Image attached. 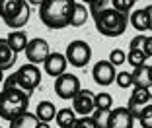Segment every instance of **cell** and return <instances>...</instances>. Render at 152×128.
I'll return each mask as SVG.
<instances>
[{"label":"cell","instance_id":"cell-8","mask_svg":"<svg viewBox=\"0 0 152 128\" xmlns=\"http://www.w3.org/2000/svg\"><path fill=\"white\" fill-rule=\"evenodd\" d=\"M72 109L76 111V115L90 116L96 111V93L92 89H80L72 99Z\"/></svg>","mask_w":152,"mask_h":128},{"label":"cell","instance_id":"cell-18","mask_svg":"<svg viewBox=\"0 0 152 128\" xmlns=\"http://www.w3.org/2000/svg\"><path fill=\"white\" fill-rule=\"evenodd\" d=\"M6 41H8V45L12 47L14 51H16V53H20V51H26L27 49V45H29V41H31V39H27V33H26V31L18 29V31L8 33Z\"/></svg>","mask_w":152,"mask_h":128},{"label":"cell","instance_id":"cell-21","mask_svg":"<svg viewBox=\"0 0 152 128\" xmlns=\"http://www.w3.org/2000/svg\"><path fill=\"white\" fill-rule=\"evenodd\" d=\"M39 122L41 120L33 113H23L22 116H18L10 122V128H39Z\"/></svg>","mask_w":152,"mask_h":128},{"label":"cell","instance_id":"cell-2","mask_svg":"<svg viewBox=\"0 0 152 128\" xmlns=\"http://www.w3.org/2000/svg\"><path fill=\"white\" fill-rule=\"evenodd\" d=\"M29 105V93L23 91L22 88H12V89H2L0 93V116L2 120L12 122L14 119L22 116L27 113Z\"/></svg>","mask_w":152,"mask_h":128},{"label":"cell","instance_id":"cell-14","mask_svg":"<svg viewBox=\"0 0 152 128\" xmlns=\"http://www.w3.org/2000/svg\"><path fill=\"white\" fill-rule=\"evenodd\" d=\"M16 56H18V53H16L8 45V41L2 37V39H0V68H2V70H10V68L16 64Z\"/></svg>","mask_w":152,"mask_h":128},{"label":"cell","instance_id":"cell-11","mask_svg":"<svg viewBox=\"0 0 152 128\" xmlns=\"http://www.w3.org/2000/svg\"><path fill=\"white\" fill-rule=\"evenodd\" d=\"M66 64H68L66 54H63V53H51L49 56H47V60L43 62V68H45V72H47L51 78L57 80L58 76L66 74Z\"/></svg>","mask_w":152,"mask_h":128},{"label":"cell","instance_id":"cell-38","mask_svg":"<svg viewBox=\"0 0 152 128\" xmlns=\"http://www.w3.org/2000/svg\"><path fill=\"white\" fill-rule=\"evenodd\" d=\"M82 2H84V4H92V2H94V0H82Z\"/></svg>","mask_w":152,"mask_h":128},{"label":"cell","instance_id":"cell-39","mask_svg":"<svg viewBox=\"0 0 152 128\" xmlns=\"http://www.w3.org/2000/svg\"><path fill=\"white\" fill-rule=\"evenodd\" d=\"M150 76H152V64H150Z\"/></svg>","mask_w":152,"mask_h":128},{"label":"cell","instance_id":"cell-26","mask_svg":"<svg viewBox=\"0 0 152 128\" xmlns=\"http://www.w3.org/2000/svg\"><path fill=\"white\" fill-rule=\"evenodd\" d=\"M111 105H113V97L109 93H98V95H96V109L111 111Z\"/></svg>","mask_w":152,"mask_h":128},{"label":"cell","instance_id":"cell-15","mask_svg":"<svg viewBox=\"0 0 152 128\" xmlns=\"http://www.w3.org/2000/svg\"><path fill=\"white\" fill-rule=\"evenodd\" d=\"M133 74V88H144V89H150L152 85V76H150V66L142 64V66H137Z\"/></svg>","mask_w":152,"mask_h":128},{"label":"cell","instance_id":"cell-22","mask_svg":"<svg viewBox=\"0 0 152 128\" xmlns=\"http://www.w3.org/2000/svg\"><path fill=\"white\" fill-rule=\"evenodd\" d=\"M27 22H29V6H27V4H23V8L20 10V14L16 16V18H12L10 22H6V25H8L10 29L18 31L20 27H23Z\"/></svg>","mask_w":152,"mask_h":128},{"label":"cell","instance_id":"cell-34","mask_svg":"<svg viewBox=\"0 0 152 128\" xmlns=\"http://www.w3.org/2000/svg\"><path fill=\"white\" fill-rule=\"evenodd\" d=\"M144 53H146V56H152V37H148L146 47H144Z\"/></svg>","mask_w":152,"mask_h":128},{"label":"cell","instance_id":"cell-33","mask_svg":"<svg viewBox=\"0 0 152 128\" xmlns=\"http://www.w3.org/2000/svg\"><path fill=\"white\" fill-rule=\"evenodd\" d=\"M12 88H20V85H18V78H16V74L8 76V78H6V82H4V85H2V89H12Z\"/></svg>","mask_w":152,"mask_h":128},{"label":"cell","instance_id":"cell-29","mask_svg":"<svg viewBox=\"0 0 152 128\" xmlns=\"http://www.w3.org/2000/svg\"><path fill=\"white\" fill-rule=\"evenodd\" d=\"M137 0H115V10L121 14L129 16V12H133V6Z\"/></svg>","mask_w":152,"mask_h":128},{"label":"cell","instance_id":"cell-20","mask_svg":"<svg viewBox=\"0 0 152 128\" xmlns=\"http://www.w3.org/2000/svg\"><path fill=\"white\" fill-rule=\"evenodd\" d=\"M109 10H115V0H94L90 4V16L94 18V22L102 16V14L109 12Z\"/></svg>","mask_w":152,"mask_h":128},{"label":"cell","instance_id":"cell-25","mask_svg":"<svg viewBox=\"0 0 152 128\" xmlns=\"http://www.w3.org/2000/svg\"><path fill=\"white\" fill-rule=\"evenodd\" d=\"M109 115H111V111H99V109H96L94 113H92V119L96 120V126H98V128H107Z\"/></svg>","mask_w":152,"mask_h":128},{"label":"cell","instance_id":"cell-27","mask_svg":"<svg viewBox=\"0 0 152 128\" xmlns=\"http://www.w3.org/2000/svg\"><path fill=\"white\" fill-rule=\"evenodd\" d=\"M109 62L111 64H115V66H121V64H125L127 62V54L123 49H113L111 53H109Z\"/></svg>","mask_w":152,"mask_h":128},{"label":"cell","instance_id":"cell-24","mask_svg":"<svg viewBox=\"0 0 152 128\" xmlns=\"http://www.w3.org/2000/svg\"><path fill=\"white\" fill-rule=\"evenodd\" d=\"M146 53L144 51H137V49H129V54H127V60H129L131 66H142L144 60H146Z\"/></svg>","mask_w":152,"mask_h":128},{"label":"cell","instance_id":"cell-4","mask_svg":"<svg viewBox=\"0 0 152 128\" xmlns=\"http://www.w3.org/2000/svg\"><path fill=\"white\" fill-rule=\"evenodd\" d=\"M66 60L70 66L74 68H84L90 64V60H92V47H90L86 41H80L76 39L72 41V43L66 45Z\"/></svg>","mask_w":152,"mask_h":128},{"label":"cell","instance_id":"cell-5","mask_svg":"<svg viewBox=\"0 0 152 128\" xmlns=\"http://www.w3.org/2000/svg\"><path fill=\"white\" fill-rule=\"evenodd\" d=\"M16 78H18V85L23 91L31 93V91H35V88L41 84V70L35 64L27 62V64L20 66V70L16 72Z\"/></svg>","mask_w":152,"mask_h":128},{"label":"cell","instance_id":"cell-19","mask_svg":"<svg viewBox=\"0 0 152 128\" xmlns=\"http://www.w3.org/2000/svg\"><path fill=\"white\" fill-rule=\"evenodd\" d=\"M57 124L58 128H74L76 120H78V116H76V111L74 109H68V107H64V109H61L57 113Z\"/></svg>","mask_w":152,"mask_h":128},{"label":"cell","instance_id":"cell-36","mask_svg":"<svg viewBox=\"0 0 152 128\" xmlns=\"http://www.w3.org/2000/svg\"><path fill=\"white\" fill-rule=\"evenodd\" d=\"M27 2H29V4H37V6L43 4V0H27Z\"/></svg>","mask_w":152,"mask_h":128},{"label":"cell","instance_id":"cell-7","mask_svg":"<svg viewBox=\"0 0 152 128\" xmlns=\"http://www.w3.org/2000/svg\"><path fill=\"white\" fill-rule=\"evenodd\" d=\"M148 105H152V93H150V89L133 88V95H131L129 105H127V107H129V111H131V115L139 120L140 115L144 113V109H146Z\"/></svg>","mask_w":152,"mask_h":128},{"label":"cell","instance_id":"cell-37","mask_svg":"<svg viewBox=\"0 0 152 128\" xmlns=\"http://www.w3.org/2000/svg\"><path fill=\"white\" fill-rule=\"evenodd\" d=\"M39 128H51L49 122H39Z\"/></svg>","mask_w":152,"mask_h":128},{"label":"cell","instance_id":"cell-16","mask_svg":"<svg viewBox=\"0 0 152 128\" xmlns=\"http://www.w3.org/2000/svg\"><path fill=\"white\" fill-rule=\"evenodd\" d=\"M129 22H131V25L137 31H140V33H142V31H150V16H148V12L144 8L133 10L131 16H129Z\"/></svg>","mask_w":152,"mask_h":128},{"label":"cell","instance_id":"cell-31","mask_svg":"<svg viewBox=\"0 0 152 128\" xmlns=\"http://www.w3.org/2000/svg\"><path fill=\"white\" fill-rule=\"evenodd\" d=\"M146 41H148V37H144V35H137V37H133V39H131L129 49L144 51V47H146Z\"/></svg>","mask_w":152,"mask_h":128},{"label":"cell","instance_id":"cell-6","mask_svg":"<svg viewBox=\"0 0 152 128\" xmlns=\"http://www.w3.org/2000/svg\"><path fill=\"white\" fill-rule=\"evenodd\" d=\"M80 89H82L80 88V80H78L76 74L66 72V74L58 76V78L55 80V93H57L61 99H70L72 101Z\"/></svg>","mask_w":152,"mask_h":128},{"label":"cell","instance_id":"cell-23","mask_svg":"<svg viewBox=\"0 0 152 128\" xmlns=\"http://www.w3.org/2000/svg\"><path fill=\"white\" fill-rule=\"evenodd\" d=\"M88 16H90V8H86L84 4H76L74 8V16H72V27H82L86 22H88Z\"/></svg>","mask_w":152,"mask_h":128},{"label":"cell","instance_id":"cell-12","mask_svg":"<svg viewBox=\"0 0 152 128\" xmlns=\"http://www.w3.org/2000/svg\"><path fill=\"white\" fill-rule=\"evenodd\" d=\"M134 126V116L131 115L129 107H115L111 109L107 128H133Z\"/></svg>","mask_w":152,"mask_h":128},{"label":"cell","instance_id":"cell-10","mask_svg":"<svg viewBox=\"0 0 152 128\" xmlns=\"http://www.w3.org/2000/svg\"><path fill=\"white\" fill-rule=\"evenodd\" d=\"M49 54H51V47H49V43L45 39H41V37L31 39L29 45H27V49H26V56L31 64H43Z\"/></svg>","mask_w":152,"mask_h":128},{"label":"cell","instance_id":"cell-13","mask_svg":"<svg viewBox=\"0 0 152 128\" xmlns=\"http://www.w3.org/2000/svg\"><path fill=\"white\" fill-rule=\"evenodd\" d=\"M23 0H0V16H2V20L6 22H10L12 18H16L20 14V10L23 8Z\"/></svg>","mask_w":152,"mask_h":128},{"label":"cell","instance_id":"cell-35","mask_svg":"<svg viewBox=\"0 0 152 128\" xmlns=\"http://www.w3.org/2000/svg\"><path fill=\"white\" fill-rule=\"evenodd\" d=\"M148 12V16H150V31H152V4L150 6H146V8H144Z\"/></svg>","mask_w":152,"mask_h":128},{"label":"cell","instance_id":"cell-3","mask_svg":"<svg viewBox=\"0 0 152 128\" xmlns=\"http://www.w3.org/2000/svg\"><path fill=\"white\" fill-rule=\"evenodd\" d=\"M127 25H129V16L117 12V10H109V12L102 14V16L96 20V29L105 37L123 35Z\"/></svg>","mask_w":152,"mask_h":128},{"label":"cell","instance_id":"cell-1","mask_svg":"<svg viewBox=\"0 0 152 128\" xmlns=\"http://www.w3.org/2000/svg\"><path fill=\"white\" fill-rule=\"evenodd\" d=\"M76 0H43L39 6V18L49 29H64L72 23Z\"/></svg>","mask_w":152,"mask_h":128},{"label":"cell","instance_id":"cell-30","mask_svg":"<svg viewBox=\"0 0 152 128\" xmlns=\"http://www.w3.org/2000/svg\"><path fill=\"white\" fill-rule=\"evenodd\" d=\"M139 122H140L142 128H152V105H148L146 109H144V113L140 115Z\"/></svg>","mask_w":152,"mask_h":128},{"label":"cell","instance_id":"cell-17","mask_svg":"<svg viewBox=\"0 0 152 128\" xmlns=\"http://www.w3.org/2000/svg\"><path fill=\"white\" fill-rule=\"evenodd\" d=\"M57 107H55V103L51 101H41L37 103L35 107V116L41 120V122H51V120L57 119Z\"/></svg>","mask_w":152,"mask_h":128},{"label":"cell","instance_id":"cell-32","mask_svg":"<svg viewBox=\"0 0 152 128\" xmlns=\"http://www.w3.org/2000/svg\"><path fill=\"white\" fill-rule=\"evenodd\" d=\"M74 128H98V126H96V120L90 115V116H80V119L76 120Z\"/></svg>","mask_w":152,"mask_h":128},{"label":"cell","instance_id":"cell-28","mask_svg":"<svg viewBox=\"0 0 152 128\" xmlns=\"http://www.w3.org/2000/svg\"><path fill=\"white\" fill-rule=\"evenodd\" d=\"M115 84L119 85L121 89L131 88V85H133V74H129V72H119V74H117Z\"/></svg>","mask_w":152,"mask_h":128},{"label":"cell","instance_id":"cell-9","mask_svg":"<svg viewBox=\"0 0 152 128\" xmlns=\"http://www.w3.org/2000/svg\"><path fill=\"white\" fill-rule=\"evenodd\" d=\"M119 72L115 70V64H111L109 60H98L92 68V78L96 84L99 85H109L117 80Z\"/></svg>","mask_w":152,"mask_h":128}]
</instances>
